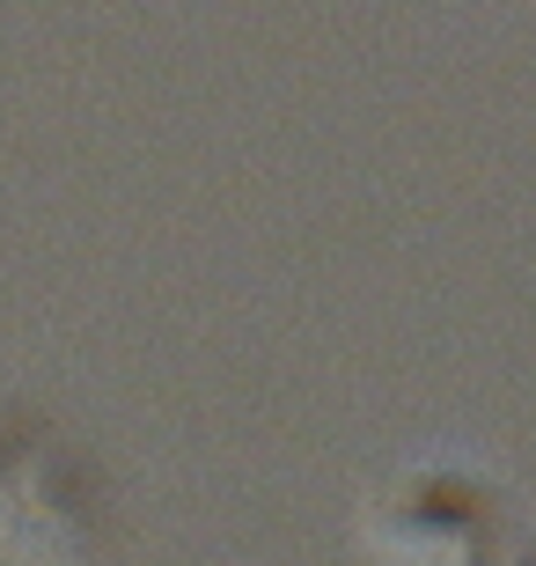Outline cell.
<instances>
[{
  "label": "cell",
  "mask_w": 536,
  "mask_h": 566,
  "mask_svg": "<svg viewBox=\"0 0 536 566\" xmlns=\"http://www.w3.org/2000/svg\"><path fill=\"white\" fill-rule=\"evenodd\" d=\"M375 545L397 566H529L500 493L471 471H404L390 501H375Z\"/></svg>",
  "instance_id": "obj_1"
}]
</instances>
